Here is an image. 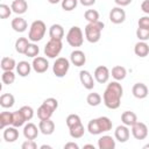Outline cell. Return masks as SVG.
<instances>
[{"label": "cell", "mask_w": 149, "mask_h": 149, "mask_svg": "<svg viewBox=\"0 0 149 149\" xmlns=\"http://www.w3.org/2000/svg\"><path fill=\"white\" fill-rule=\"evenodd\" d=\"M84 17L87 22H97L99 21V12L95 9H87L84 13Z\"/></svg>", "instance_id": "d590c367"}, {"label": "cell", "mask_w": 149, "mask_h": 149, "mask_svg": "<svg viewBox=\"0 0 149 149\" xmlns=\"http://www.w3.org/2000/svg\"><path fill=\"white\" fill-rule=\"evenodd\" d=\"M38 54H40V48H38V45H37L36 43H34V42L29 43V45H28V48H27L24 55H26L27 57L35 58V57L38 56Z\"/></svg>", "instance_id": "e575fe53"}, {"label": "cell", "mask_w": 149, "mask_h": 149, "mask_svg": "<svg viewBox=\"0 0 149 149\" xmlns=\"http://www.w3.org/2000/svg\"><path fill=\"white\" fill-rule=\"evenodd\" d=\"M33 66L31 64H29L27 61H21L16 64V73L20 76V77H27L30 74V71H31Z\"/></svg>", "instance_id": "7402d4cb"}, {"label": "cell", "mask_w": 149, "mask_h": 149, "mask_svg": "<svg viewBox=\"0 0 149 149\" xmlns=\"http://www.w3.org/2000/svg\"><path fill=\"white\" fill-rule=\"evenodd\" d=\"M126 20V12L125 9H122V7L116 6L113 7L109 12V21L114 24H120L123 23Z\"/></svg>", "instance_id": "ba28073f"}, {"label": "cell", "mask_w": 149, "mask_h": 149, "mask_svg": "<svg viewBox=\"0 0 149 149\" xmlns=\"http://www.w3.org/2000/svg\"><path fill=\"white\" fill-rule=\"evenodd\" d=\"M62 0H48V2H50V3H52V5H56V3H58V2H61Z\"/></svg>", "instance_id": "f907efd6"}, {"label": "cell", "mask_w": 149, "mask_h": 149, "mask_svg": "<svg viewBox=\"0 0 149 149\" xmlns=\"http://www.w3.org/2000/svg\"><path fill=\"white\" fill-rule=\"evenodd\" d=\"M1 69L2 71H13L16 69V62L12 57H2L1 59Z\"/></svg>", "instance_id": "4dcf8cb0"}, {"label": "cell", "mask_w": 149, "mask_h": 149, "mask_svg": "<svg viewBox=\"0 0 149 149\" xmlns=\"http://www.w3.org/2000/svg\"><path fill=\"white\" fill-rule=\"evenodd\" d=\"M22 149H36L37 148V143L34 140H26L22 144H21Z\"/></svg>", "instance_id": "f6af8a7d"}, {"label": "cell", "mask_w": 149, "mask_h": 149, "mask_svg": "<svg viewBox=\"0 0 149 149\" xmlns=\"http://www.w3.org/2000/svg\"><path fill=\"white\" fill-rule=\"evenodd\" d=\"M143 149H149V143L144 144V146H143Z\"/></svg>", "instance_id": "db71d44e"}, {"label": "cell", "mask_w": 149, "mask_h": 149, "mask_svg": "<svg viewBox=\"0 0 149 149\" xmlns=\"http://www.w3.org/2000/svg\"><path fill=\"white\" fill-rule=\"evenodd\" d=\"M121 122L128 127H132L134 123L137 122V115L132 111H125L121 114Z\"/></svg>", "instance_id": "d4e9b609"}, {"label": "cell", "mask_w": 149, "mask_h": 149, "mask_svg": "<svg viewBox=\"0 0 149 149\" xmlns=\"http://www.w3.org/2000/svg\"><path fill=\"white\" fill-rule=\"evenodd\" d=\"M78 2H79V0H62L61 5L65 12H71L78 6Z\"/></svg>", "instance_id": "74e56055"}, {"label": "cell", "mask_w": 149, "mask_h": 149, "mask_svg": "<svg viewBox=\"0 0 149 149\" xmlns=\"http://www.w3.org/2000/svg\"><path fill=\"white\" fill-rule=\"evenodd\" d=\"M98 148L99 149H114L115 140L111 135H102L98 139Z\"/></svg>", "instance_id": "d6986e66"}, {"label": "cell", "mask_w": 149, "mask_h": 149, "mask_svg": "<svg viewBox=\"0 0 149 149\" xmlns=\"http://www.w3.org/2000/svg\"><path fill=\"white\" fill-rule=\"evenodd\" d=\"M104 27H105V24L101 21L88 22L85 26V29H84L85 38L90 43H97V42H99V40L101 37V31H102Z\"/></svg>", "instance_id": "3957f363"}, {"label": "cell", "mask_w": 149, "mask_h": 149, "mask_svg": "<svg viewBox=\"0 0 149 149\" xmlns=\"http://www.w3.org/2000/svg\"><path fill=\"white\" fill-rule=\"evenodd\" d=\"M66 42L70 47L78 48L84 43V33L78 26H72L66 33Z\"/></svg>", "instance_id": "5b68a950"}, {"label": "cell", "mask_w": 149, "mask_h": 149, "mask_svg": "<svg viewBox=\"0 0 149 149\" xmlns=\"http://www.w3.org/2000/svg\"><path fill=\"white\" fill-rule=\"evenodd\" d=\"M10 26H12L13 30L16 31V33H23V31H26L27 28H28L27 21H26L23 17H20V16L14 17V19L12 20V22H10Z\"/></svg>", "instance_id": "ffe728a7"}, {"label": "cell", "mask_w": 149, "mask_h": 149, "mask_svg": "<svg viewBox=\"0 0 149 149\" xmlns=\"http://www.w3.org/2000/svg\"><path fill=\"white\" fill-rule=\"evenodd\" d=\"M86 148H91V149H94V146H93V144H85V146H84V149H86Z\"/></svg>", "instance_id": "f5cc1de1"}, {"label": "cell", "mask_w": 149, "mask_h": 149, "mask_svg": "<svg viewBox=\"0 0 149 149\" xmlns=\"http://www.w3.org/2000/svg\"><path fill=\"white\" fill-rule=\"evenodd\" d=\"M26 122L27 121H26V119H24V116H23V114L21 113L20 109L13 112V122H12V126L19 128V127H22Z\"/></svg>", "instance_id": "836d02e7"}, {"label": "cell", "mask_w": 149, "mask_h": 149, "mask_svg": "<svg viewBox=\"0 0 149 149\" xmlns=\"http://www.w3.org/2000/svg\"><path fill=\"white\" fill-rule=\"evenodd\" d=\"M137 26L140 28H144V29H149V15L142 16L137 21Z\"/></svg>", "instance_id": "ee69618b"}, {"label": "cell", "mask_w": 149, "mask_h": 149, "mask_svg": "<svg viewBox=\"0 0 149 149\" xmlns=\"http://www.w3.org/2000/svg\"><path fill=\"white\" fill-rule=\"evenodd\" d=\"M13 122V112H1L0 113V128L5 129L8 126H12Z\"/></svg>", "instance_id": "f1b7e54d"}, {"label": "cell", "mask_w": 149, "mask_h": 149, "mask_svg": "<svg viewBox=\"0 0 149 149\" xmlns=\"http://www.w3.org/2000/svg\"><path fill=\"white\" fill-rule=\"evenodd\" d=\"M93 76H94V79H95L99 84H105V83L108 81V79H109V77H111V71H109V69H108L107 66H105V65H99L98 68H95Z\"/></svg>", "instance_id": "30bf717a"}, {"label": "cell", "mask_w": 149, "mask_h": 149, "mask_svg": "<svg viewBox=\"0 0 149 149\" xmlns=\"http://www.w3.org/2000/svg\"><path fill=\"white\" fill-rule=\"evenodd\" d=\"M132 135L136 140H144L148 136V127L146 123L137 121L132 126Z\"/></svg>", "instance_id": "9c48e42d"}, {"label": "cell", "mask_w": 149, "mask_h": 149, "mask_svg": "<svg viewBox=\"0 0 149 149\" xmlns=\"http://www.w3.org/2000/svg\"><path fill=\"white\" fill-rule=\"evenodd\" d=\"M113 123L107 116H99L97 119H92L87 123V130L91 135H99L106 132L112 130Z\"/></svg>", "instance_id": "7a4b0ae2"}, {"label": "cell", "mask_w": 149, "mask_h": 149, "mask_svg": "<svg viewBox=\"0 0 149 149\" xmlns=\"http://www.w3.org/2000/svg\"><path fill=\"white\" fill-rule=\"evenodd\" d=\"M70 61L65 57H57L56 61L54 62L52 65V72L56 77L58 78H63L65 77V74L69 72L70 69Z\"/></svg>", "instance_id": "52a82bcc"}, {"label": "cell", "mask_w": 149, "mask_h": 149, "mask_svg": "<svg viewBox=\"0 0 149 149\" xmlns=\"http://www.w3.org/2000/svg\"><path fill=\"white\" fill-rule=\"evenodd\" d=\"M101 101H102V97H101L99 93H97V92L88 93L87 97H86V102H87L90 106H92V107L99 106V105L101 104Z\"/></svg>", "instance_id": "1f68e13d"}, {"label": "cell", "mask_w": 149, "mask_h": 149, "mask_svg": "<svg viewBox=\"0 0 149 149\" xmlns=\"http://www.w3.org/2000/svg\"><path fill=\"white\" fill-rule=\"evenodd\" d=\"M12 12H13L12 10V7H9L8 5H6V3H1L0 5V17L2 20L9 17L10 14H12Z\"/></svg>", "instance_id": "b9f144b4"}, {"label": "cell", "mask_w": 149, "mask_h": 149, "mask_svg": "<svg viewBox=\"0 0 149 149\" xmlns=\"http://www.w3.org/2000/svg\"><path fill=\"white\" fill-rule=\"evenodd\" d=\"M29 43H30L29 42V38H27V37H19L15 41V50H16V52L24 55V52H26Z\"/></svg>", "instance_id": "f546056e"}, {"label": "cell", "mask_w": 149, "mask_h": 149, "mask_svg": "<svg viewBox=\"0 0 149 149\" xmlns=\"http://www.w3.org/2000/svg\"><path fill=\"white\" fill-rule=\"evenodd\" d=\"M38 128H40V132L43 135H51L55 132V122L51 119L40 120Z\"/></svg>", "instance_id": "e0dca14e"}, {"label": "cell", "mask_w": 149, "mask_h": 149, "mask_svg": "<svg viewBox=\"0 0 149 149\" xmlns=\"http://www.w3.org/2000/svg\"><path fill=\"white\" fill-rule=\"evenodd\" d=\"M134 52H135L136 56H139L141 58H144L149 55V45L144 41H139L134 47Z\"/></svg>", "instance_id": "603a6c76"}, {"label": "cell", "mask_w": 149, "mask_h": 149, "mask_svg": "<svg viewBox=\"0 0 149 149\" xmlns=\"http://www.w3.org/2000/svg\"><path fill=\"white\" fill-rule=\"evenodd\" d=\"M79 80H80L81 85L84 86V88H86V90H92L95 85L94 76H92L91 72L87 70H81L79 72Z\"/></svg>", "instance_id": "7c38bea8"}, {"label": "cell", "mask_w": 149, "mask_h": 149, "mask_svg": "<svg viewBox=\"0 0 149 149\" xmlns=\"http://www.w3.org/2000/svg\"><path fill=\"white\" fill-rule=\"evenodd\" d=\"M12 7V10L13 13L17 14V15H21V14H24L28 9V3L26 0H14L10 5Z\"/></svg>", "instance_id": "cb8c5ba5"}, {"label": "cell", "mask_w": 149, "mask_h": 149, "mask_svg": "<svg viewBox=\"0 0 149 149\" xmlns=\"http://www.w3.org/2000/svg\"><path fill=\"white\" fill-rule=\"evenodd\" d=\"M132 93L136 99H144L149 94V88L143 83H136L132 88Z\"/></svg>", "instance_id": "9a60e30c"}, {"label": "cell", "mask_w": 149, "mask_h": 149, "mask_svg": "<svg viewBox=\"0 0 149 149\" xmlns=\"http://www.w3.org/2000/svg\"><path fill=\"white\" fill-rule=\"evenodd\" d=\"M1 80L5 85H10L15 81V73L13 71H3L1 74Z\"/></svg>", "instance_id": "8d00e7d4"}, {"label": "cell", "mask_w": 149, "mask_h": 149, "mask_svg": "<svg viewBox=\"0 0 149 149\" xmlns=\"http://www.w3.org/2000/svg\"><path fill=\"white\" fill-rule=\"evenodd\" d=\"M15 98L12 93H3L0 97V105L2 108H12L14 106Z\"/></svg>", "instance_id": "83f0119b"}, {"label": "cell", "mask_w": 149, "mask_h": 149, "mask_svg": "<svg viewBox=\"0 0 149 149\" xmlns=\"http://www.w3.org/2000/svg\"><path fill=\"white\" fill-rule=\"evenodd\" d=\"M70 62L74 65V66H83L86 63V55L84 51L76 49L70 54Z\"/></svg>", "instance_id": "5bb4252c"}, {"label": "cell", "mask_w": 149, "mask_h": 149, "mask_svg": "<svg viewBox=\"0 0 149 149\" xmlns=\"http://www.w3.org/2000/svg\"><path fill=\"white\" fill-rule=\"evenodd\" d=\"M47 33V26L42 20H35L31 22L29 27V33H28V38L30 42H38L41 41Z\"/></svg>", "instance_id": "277c9868"}, {"label": "cell", "mask_w": 149, "mask_h": 149, "mask_svg": "<svg viewBox=\"0 0 149 149\" xmlns=\"http://www.w3.org/2000/svg\"><path fill=\"white\" fill-rule=\"evenodd\" d=\"M63 49V42L62 40H56V38H50L45 45H44V55L48 58H56Z\"/></svg>", "instance_id": "8992f818"}, {"label": "cell", "mask_w": 149, "mask_h": 149, "mask_svg": "<svg viewBox=\"0 0 149 149\" xmlns=\"http://www.w3.org/2000/svg\"><path fill=\"white\" fill-rule=\"evenodd\" d=\"M20 111H21V113L23 114V116H24V119H26L27 122L33 119V116H34V109H33V107L26 105V106H22V107L20 108Z\"/></svg>", "instance_id": "ab89813d"}, {"label": "cell", "mask_w": 149, "mask_h": 149, "mask_svg": "<svg viewBox=\"0 0 149 149\" xmlns=\"http://www.w3.org/2000/svg\"><path fill=\"white\" fill-rule=\"evenodd\" d=\"M31 66H33V70L37 73H44L48 69H49V62L45 57H41V56H37L33 59V63H31Z\"/></svg>", "instance_id": "4fadbf2b"}, {"label": "cell", "mask_w": 149, "mask_h": 149, "mask_svg": "<svg viewBox=\"0 0 149 149\" xmlns=\"http://www.w3.org/2000/svg\"><path fill=\"white\" fill-rule=\"evenodd\" d=\"M65 121H66L68 128H71V127H73V126H77V125L81 123L80 116H79L78 114H69Z\"/></svg>", "instance_id": "f35d334b"}, {"label": "cell", "mask_w": 149, "mask_h": 149, "mask_svg": "<svg viewBox=\"0 0 149 149\" xmlns=\"http://www.w3.org/2000/svg\"><path fill=\"white\" fill-rule=\"evenodd\" d=\"M69 133H70V136L72 139H80L85 134V128H84L83 123H79L77 126H73V127L69 128Z\"/></svg>", "instance_id": "d6a6232c"}, {"label": "cell", "mask_w": 149, "mask_h": 149, "mask_svg": "<svg viewBox=\"0 0 149 149\" xmlns=\"http://www.w3.org/2000/svg\"><path fill=\"white\" fill-rule=\"evenodd\" d=\"M64 28L62 24L58 23H54L50 28H49V36L50 38H56V40H63L64 37Z\"/></svg>", "instance_id": "44dd1931"}, {"label": "cell", "mask_w": 149, "mask_h": 149, "mask_svg": "<svg viewBox=\"0 0 149 149\" xmlns=\"http://www.w3.org/2000/svg\"><path fill=\"white\" fill-rule=\"evenodd\" d=\"M129 136H130V130H129V127L126 126V125H120L115 128L114 130V137L116 141H119L120 143H125L129 140Z\"/></svg>", "instance_id": "8fae6325"}, {"label": "cell", "mask_w": 149, "mask_h": 149, "mask_svg": "<svg viewBox=\"0 0 149 149\" xmlns=\"http://www.w3.org/2000/svg\"><path fill=\"white\" fill-rule=\"evenodd\" d=\"M38 133L40 128L33 122H28L23 126V136L26 137V140H35Z\"/></svg>", "instance_id": "2e32d148"}, {"label": "cell", "mask_w": 149, "mask_h": 149, "mask_svg": "<svg viewBox=\"0 0 149 149\" xmlns=\"http://www.w3.org/2000/svg\"><path fill=\"white\" fill-rule=\"evenodd\" d=\"M95 1H97V0H79V2H80L83 6H85V7H90V6L94 5Z\"/></svg>", "instance_id": "681fc988"}, {"label": "cell", "mask_w": 149, "mask_h": 149, "mask_svg": "<svg viewBox=\"0 0 149 149\" xmlns=\"http://www.w3.org/2000/svg\"><path fill=\"white\" fill-rule=\"evenodd\" d=\"M133 0H114V2L116 3V6H120V7H125V6H128L132 3Z\"/></svg>", "instance_id": "bcb514c9"}, {"label": "cell", "mask_w": 149, "mask_h": 149, "mask_svg": "<svg viewBox=\"0 0 149 149\" xmlns=\"http://www.w3.org/2000/svg\"><path fill=\"white\" fill-rule=\"evenodd\" d=\"M3 140L6 142H15L17 139H19V130H17V127H14V126H8L3 129Z\"/></svg>", "instance_id": "ac0fdd59"}, {"label": "cell", "mask_w": 149, "mask_h": 149, "mask_svg": "<svg viewBox=\"0 0 149 149\" xmlns=\"http://www.w3.org/2000/svg\"><path fill=\"white\" fill-rule=\"evenodd\" d=\"M55 111H52L49 106H47L45 104L42 102V105L37 108V118L40 120H45V119H51L52 114Z\"/></svg>", "instance_id": "4316f807"}, {"label": "cell", "mask_w": 149, "mask_h": 149, "mask_svg": "<svg viewBox=\"0 0 149 149\" xmlns=\"http://www.w3.org/2000/svg\"><path fill=\"white\" fill-rule=\"evenodd\" d=\"M136 37L139 38V41L147 42L149 40V29H144V28L137 27V29H136Z\"/></svg>", "instance_id": "60d3db41"}, {"label": "cell", "mask_w": 149, "mask_h": 149, "mask_svg": "<svg viewBox=\"0 0 149 149\" xmlns=\"http://www.w3.org/2000/svg\"><path fill=\"white\" fill-rule=\"evenodd\" d=\"M40 148H41V149H51V146H47V144H43V146H41Z\"/></svg>", "instance_id": "816d5d0a"}, {"label": "cell", "mask_w": 149, "mask_h": 149, "mask_svg": "<svg viewBox=\"0 0 149 149\" xmlns=\"http://www.w3.org/2000/svg\"><path fill=\"white\" fill-rule=\"evenodd\" d=\"M43 104H45L47 106H49L52 111H56L57 107H58V101H57V99H55V98H47V99L43 101Z\"/></svg>", "instance_id": "7bdbcfd3"}, {"label": "cell", "mask_w": 149, "mask_h": 149, "mask_svg": "<svg viewBox=\"0 0 149 149\" xmlns=\"http://www.w3.org/2000/svg\"><path fill=\"white\" fill-rule=\"evenodd\" d=\"M122 95H123L122 85L118 80H114L107 84V87L105 88L104 94H102V101L107 108L116 109L120 107Z\"/></svg>", "instance_id": "6da1fadb"}, {"label": "cell", "mask_w": 149, "mask_h": 149, "mask_svg": "<svg viewBox=\"0 0 149 149\" xmlns=\"http://www.w3.org/2000/svg\"><path fill=\"white\" fill-rule=\"evenodd\" d=\"M141 9H142L143 13H146V14L149 15V0H144L141 3Z\"/></svg>", "instance_id": "7dc6e473"}, {"label": "cell", "mask_w": 149, "mask_h": 149, "mask_svg": "<svg viewBox=\"0 0 149 149\" xmlns=\"http://www.w3.org/2000/svg\"><path fill=\"white\" fill-rule=\"evenodd\" d=\"M64 149H79V146L74 142H68L64 144Z\"/></svg>", "instance_id": "c3c4849f"}, {"label": "cell", "mask_w": 149, "mask_h": 149, "mask_svg": "<svg viewBox=\"0 0 149 149\" xmlns=\"http://www.w3.org/2000/svg\"><path fill=\"white\" fill-rule=\"evenodd\" d=\"M111 74H112V77H113L115 80L120 81V80H123V79L126 78V76H127V70H126V68L122 66V65H115V66L112 68Z\"/></svg>", "instance_id": "484cf974"}]
</instances>
